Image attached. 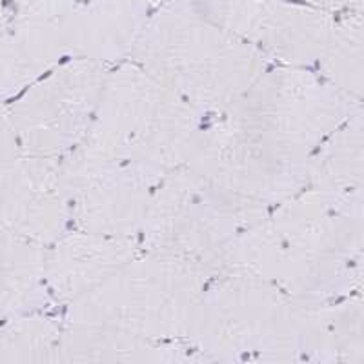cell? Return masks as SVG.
<instances>
[{"label": "cell", "instance_id": "cell-1", "mask_svg": "<svg viewBox=\"0 0 364 364\" xmlns=\"http://www.w3.org/2000/svg\"><path fill=\"white\" fill-rule=\"evenodd\" d=\"M223 272L266 279L290 299H323L359 284V197L317 188L284 200L235 240Z\"/></svg>", "mask_w": 364, "mask_h": 364}, {"label": "cell", "instance_id": "cell-2", "mask_svg": "<svg viewBox=\"0 0 364 364\" xmlns=\"http://www.w3.org/2000/svg\"><path fill=\"white\" fill-rule=\"evenodd\" d=\"M206 273L151 253L100 282L79 301L60 337L58 359H133L155 343L193 336Z\"/></svg>", "mask_w": 364, "mask_h": 364}, {"label": "cell", "instance_id": "cell-3", "mask_svg": "<svg viewBox=\"0 0 364 364\" xmlns=\"http://www.w3.org/2000/svg\"><path fill=\"white\" fill-rule=\"evenodd\" d=\"M129 60L195 108L232 112L268 58L178 2L162 0Z\"/></svg>", "mask_w": 364, "mask_h": 364}, {"label": "cell", "instance_id": "cell-4", "mask_svg": "<svg viewBox=\"0 0 364 364\" xmlns=\"http://www.w3.org/2000/svg\"><path fill=\"white\" fill-rule=\"evenodd\" d=\"M197 108L133 60L108 70L84 146L161 184L186 164L200 136Z\"/></svg>", "mask_w": 364, "mask_h": 364}, {"label": "cell", "instance_id": "cell-5", "mask_svg": "<svg viewBox=\"0 0 364 364\" xmlns=\"http://www.w3.org/2000/svg\"><path fill=\"white\" fill-rule=\"evenodd\" d=\"M262 219V211L184 164L154 191L141 230L154 255L208 273L220 272L235 240Z\"/></svg>", "mask_w": 364, "mask_h": 364}, {"label": "cell", "instance_id": "cell-6", "mask_svg": "<svg viewBox=\"0 0 364 364\" xmlns=\"http://www.w3.org/2000/svg\"><path fill=\"white\" fill-rule=\"evenodd\" d=\"M353 95L299 66L264 70L232 109V120L295 161H310L344 120ZM360 112V109H359Z\"/></svg>", "mask_w": 364, "mask_h": 364}, {"label": "cell", "instance_id": "cell-7", "mask_svg": "<svg viewBox=\"0 0 364 364\" xmlns=\"http://www.w3.org/2000/svg\"><path fill=\"white\" fill-rule=\"evenodd\" d=\"M200 297L193 336L210 352L250 355L299 352L297 310L269 281L250 273L226 272Z\"/></svg>", "mask_w": 364, "mask_h": 364}, {"label": "cell", "instance_id": "cell-8", "mask_svg": "<svg viewBox=\"0 0 364 364\" xmlns=\"http://www.w3.org/2000/svg\"><path fill=\"white\" fill-rule=\"evenodd\" d=\"M109 64L70 58L8 102L24 155L63 159L91 128Z\"/></svg>", "mask_w": 364, "mask_h": 364}, {"label": "cell", "instance_id": "cell-9", "mask_svg": "<svg viewBox=\"0 0 364 364\" xmlns=\"http://www.w3.org/2000/svg\"><path fill=\"white\" fill-rule=\"evenodd\" d=\"M204 21L284 66L321 60L336 13L286 0H178Z\"/></svg>", "mask_w": 364, "mask_h": 364}, {"label": "cell", "instance_id": "cell-10", "mask_svg": "<svg viewBox=\"0 0 364 364\" xmlns=\"http://www.w3.org/2000/svg\"><path fill=\"white\" fill-rule=\"evenodd\" d=\"M70 213L82 232L129 237L141 230L155 184L124 161L80 144L63 157Z\"/></svg>", "mask_w": 364, "mask_h": 364}, {"label": "cell", "instance_id": "cell-11", "mask_svg": "<svg viewBox=\"0 0 364 364\" xmlns=\"http://www.w3.org/2000/svg\"><path fill=\"white\" fill-rule=\"evenodd\" d=\"M71 219L63 159L21 154L0 166V226L42 246Z\"/></svg>", "mask_w": 364, "mask_h": 364}, {"label": "cell", "instance_id": "cell-12", "mask_svg": "<svg viewBox=\"0 0 364 364\" xmlns=\"http://www.w3.org/2000/svg\"><path fill=\"white\" fill-rule=\"evenodd\" d=\"M162 0H84L58 18L73 58L112 64L129 58Z\"/></svg>", "mask_w": 364, "mask_h": 364}, {"label": "cell", "instance_id": "cell-13", "mask_svg": "<svg viewBox=\"0 0 364 364\" xmlns=\"http://www.w3.org/2000/svg\"><path fill=\"white\" fill-rule=\"evenodd\" d=\"M135 246L129 237L75 233L58 237L46 250V284L60 302L79 301L93 288L133 261Z\"/></svg>", "mask_w": 364, "mask_h": 364}, {"label": "cell", "instance_id": "cell-14", "mask_svg": "<svg viewBox=\"0 0 364 364\" xmlns=\"http://www.w3.org/2000/svg\"><path fill=\"white\" fill-rule=\"evenodd\" d=\"M70 58L60 21L11 18L0 33V99L9 102Z\"/></svg>", "mask_w": 364, "mask_h": 364}, {"label": "cell", "instance_id": "cell-15", "mask_svg": "<svg viewBox=\"0 0 364 364\" xmlns=\"http://www.w3.org/2000/svg\"><path fill=\"white\" fill-rule=\"evenodd\" d=\"M46 248L0 226V317H21L50 295Z\"/></svg>", "mask_w": 364, "mask_h": 364}, {"label": "cell", "instance_id": "cell-16", "mask_svg": "<svg viewBox=\"0 0 364 364\" xmlns=\"http://www.w3.org/2000/svg\"><path fill=\"white\" fill-rule=\"evenodd\" d=\"M308 161V178L318 190L360 197L363 186V124L352 115L317 146Z\"/></svg>", "mask_w": 364, "mask_h": 364}, {"label": "cell", "instance_id": "cell-17", "mask_svg": "<svg viewBox=\"0 0 364 364\" xmlns=\"http://www.w3.org/2000/svg\"><path fill=\"white\" fill-rule=\"evenodd\" d=\"M324 77L336 87L360 97L363 86V11H344L331 26L321 57Z\"/></svg>", "mask_w": 364, "mask_h": 364}, {"label": "cell", "instance_id": "cell-18", "mask_svg": "<svg viewBox=\"0 0 364 364\" xmlns=\"http://www.w3.org/2000/svg\"><path fill=\"white\" fill-rule=\"evenodd\" d=\"M60 326L48 317H13L0 326V363L58 360Z\"/></svg>", "mask_w": 364, "mask_h": 364}, {"label": "cell", "instance_id": "cell-19", "mask_svg": "<svg viewBox=\"0 0 364 364\" xmlns=\"http://www.w3.org/2000/svg\"><path fill=\"white\" fill-rule=\"evenodd\" d=\"M84 0H9L13 18L58 21L79 8Z\"/></svg>", "mask_w": 364, "mask_h": 364}, {"label": "cell", "instance_id": "cell-20", "mask_svg": "<svg viewBox=\"0 0 364 364\" xmlns=\"http://www.w3.org/2000/svg\"><path fill=\"white\" fill-rule=\"evenodd\" d=\"M21 146H18L17 133L13 128L11 117H9L8 102L0 99V166L18 157Z\"/></svg>", "mask_w": 364, "mask_h": 364}, {"label": "cell", "instance_id": "cell-21", "mask_svg": "<svg viewBox=\"0 0 364 364\" xmlns=\"http://www.w3.org/2000/svg\"><path fill=\"white\" fill-rule=\"evenodd\" d=\"M286 2L310 6V8L324 9L330 13L363 11V0H286Z\"/></svg>", "mask_w": 364, "mask_h": 364}, {"label": "cell", "instance_id": "cell-22", "mask_svg": "<svg viewBox=\"0 0 364 364\" xmlns=\"http://www.w3.org/2000/svg\"><path fill=\"white\" fill-rule=\"evenodd\" d=\"M11 9L6 8V4H0V33H2V29L11 22Z\"/></svg>", "mask_w": 364, "mask_h": 364}]
</instances>
